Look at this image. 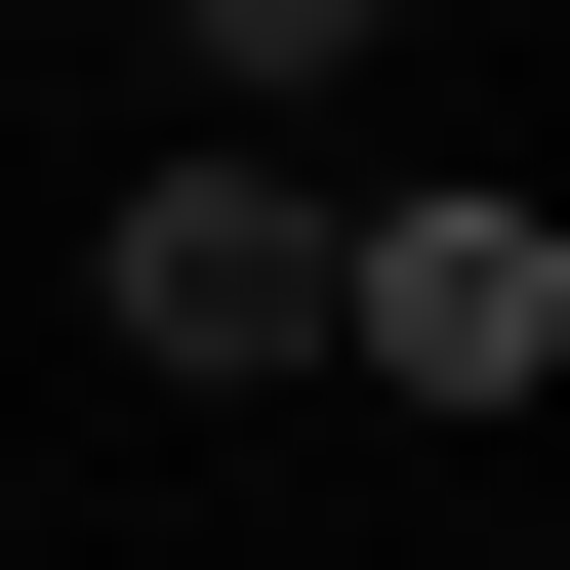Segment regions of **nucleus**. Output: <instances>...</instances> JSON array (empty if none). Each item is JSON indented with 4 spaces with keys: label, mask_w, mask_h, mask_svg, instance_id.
<instances>
[{
    "label": "nucleus",
    "mask_w": 570,
    "mask_h": 570,
    "mask_svg": "<svg viewBox=\"0 0 570 570\" xmlns=\"http://www.w3.org/2000/svg\"><path fill=\"white\" fill-rule=\"evenodd\" d=\"M367 41H407V0H164V82H204V122H326Z\"/></svg>",
    "instance_id": "3"
},
{
    "label": "nucleus",
    "mask_w": 570,
    "mask_h": 570,
    "mask_svg": "<svg viewBox=\"0 0 570 570\" xmlns=\"http://www.w3.org/2000/svg\"><path fill=\"white\" fill-rule=\"evenodd\" d=\"M326 367L367 407H570V204H367L326 245Z\"/></svg>",
    "instance_id": "2"
},
{
    "label": "nucleus",
    "mask_w": 570,
    "mask_h": 570,
    "mask_svg": "<svg viewBox=\"0 0 570 570\" xmlns=\"http://www.w3.org/2000/svg\"><path fill=\"white\" fill-rule=\"evenodd\" d=\"M326 245H367V204L285 164V122H164V164H122V367H326Z\"/></svg>",
    "instance_id": "1"
}]
</instances>
